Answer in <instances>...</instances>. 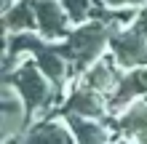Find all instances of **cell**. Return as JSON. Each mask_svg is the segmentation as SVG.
<instances>
[{
    "instance_id": "9",
    "label": "cell",
    "mask_w": 147,
    "mask_h": 144,
    "mask_svg": "<svg viewBox=\"0 0 147 144\" xmlns=\"http://www.w3.org/2000/svg\"><path fill=\"white\" fill-rule=\"evenodd\" d=\"M123 75H126V70L115 62V59H112V54H110V56L105 54L94 67H88V70L83 72V78L78 80V83H83V86L99 91V94H105V96L110 99V96L118 91L120 80H123Z\"/></svg>"
},
{
    "instance_id": "2",
    "label": "cell",
    "mask_w": 147,
    "mask_h": 144,
    "mask_svg": "<svg viewBox=\"0 0 147 144\" xmlns=\"http://www.w3.org/2000/svg\"><path fill=\"white\" fill-rule=\"evenodd\" d=\"M3 83H11L22 94V99L27 101V107H30V112L35 115V120L51 115L59 107V101L64 99L62 91L51 83V78L38 67L35 59H22V62L16 64V70L3 75Z\"/></svg>"
},
{
    "instance_id": "5",
    "label": "cell",
    "mask_w": 147,
    "mask_h": 144,
    "mask_svg": "<svg viewBox=\"0 0 147 144\" xmlns=\"http://www.w3.org/2000/svg\"><path fill=\"white\" fill-rule=\"evenodd\" d=\"M110 54L126 72L147 64V38H144V32L136 27V21L128 24V27L112 29V35H110Z\"/></svg>"
},
{
    "instance_id": "7",
    "label": "cell",
    "mask_w": 147,
    "mask_h": 144,
    "mask_svg": "<svg viewBox=\"0 0 147 144\" xmlns=\"http://www.w3.org/2000/svg\"><path fill=\"white\" fill-rule=\"evenodd\" d=\"M19 144H75V136L64 117L46 115L38 117L24 131V136H19Z\"/></svg>"
},
{
    "instance_id": "11",
    "label": "cell",
    "mask_w": 147,
    "mask_h": 144,
    "mask_svg": "<svg viewBox=\"0 0 147 144\" xmlns=\"http://www.w3.org/2000/svg\"><path fill=\"white\" fill-rule=\"evenodd\" d=\"M3 27H5V35H13V32H38L35 3L32 0H19L13 8H8L3 13Z\"/></svg>"
},
{
    "instance_id": "6",
    "label": "cell",
    "mask_w": 147,
    "mask_h": 144,
    "mask_svg": "<svg viewBox=\"0 0 147 144\" xmlns=\"http://www.w3.org/2000/svg\"><path fill=\"white\" fill-rule=\"evenodd\" d=\"M35 3V16H38V32L46 40H64L72 32V19L62 5V0H32Z\"/></svg>"
},
{
    "instance_id": "15",
    "label": "cell",
    "mask_w": 147,
    "mask_h": 144,
    "mask_svg": "<svg viewBox=\"0 0 147 144\" xmlns=\"http://www.w3.org/2000/svg\"><path fill=\"white\" fill-rule=\"evenodd\" d=\"M112 144H136V141H134V139H126V136H118Z\"/></svg>"
},
{
    "instance_id": "3",
    "label": "cell",
    "mask_w": 147,
    "mask_h": 144,
    "mask_svg": "<svg viewBox=\"0 0 147 144\" xmlns=\"http://www.w3.org/2000/svg\"><path fill=\"white\" fill-rule=\"evenodd\" d=\"M32 123H35V115L30 112L22 94L11 83H3L0 86V141L24 136V131Z\"/></svg>"
},
{
    "instance_id": "1",
    "label": "cell",
    "mask_w": 147,
    "mask_h": 144,
    "mask_svg": "<svg viewBox=\"0 0 147 144\" xmlns=\"http://www.w3.org/2000/svg\"><path fill=\"white\" fill-rule=\"evenodd\" d=\"M110 35H112V27H107L99 19H88L83 24H75L70 35L56 43L72 67V86L83 78L88 67H94L110 51Z\"/></svg>"
},
{
    "instance_id": "14",
    "label": "cell",
    "mask_w": 147,
    "mask_h": 144,
    "mask_svg": "<svg viewBox=\"0 0 147 144\" xmlns=\"http://www.w3.org/2000/svg\"><path fill=\"white\" fill-rule=\"evenodd\" d=\"M136 27H139L144 32V38H147V8H142L139 11V19H136Z\"/></svg>"
},
{
    "instance_id": "12",
    "label": "cell",
    "mask_w": 147,
    "mask_h": 144,
    "mask_svg": "<svg viewBox=\"0 0 147 144\" xmlns=\"http://www.w3.org/2000/svg\"><path fill=\"white\" fill-rule=\"evenodd\" d=\"M62 5L67 8L72 24H83L91 19V11H94V0H62Z\"/></svg>"
},
{
    "instance_id": "16",
    "label": "cell",
    "mask_w": 147,
    "mask_h": 144,
    "mask_svg": "<svg viewBox=\"0 0 147 144\" xmlns=\"http://www.w3.org/2000/svg\"><path fill=\"white\" fill-rule=\"evenodd\" d=\"M3 144H19V139H8V141H3Z\"/></svg>"
},
{
    "instance_id": "13",
    "label": "cell",
    "mask_w": 147,
    "mask_h": 144,
    "mask_svg": "<svg viewBox=\"0 0 147 144\" xmlns=\"http://www.w3.org/2000/svg\"><path fill=\"white\" fill-rule=\"evenodd\" d=\"M94 5H105V8H147V0H94Z\"/></svg>"
},
{
    "instance_id": "8",
    "label": "cell",
    "mask_w": 147,
    "mask_h": 144,
    "mask_svg": "<svg viewBox=\"0 0 147 144\" xmlns=\"http://www.w3.org/2000/svg\"><path fill=\"white\" fill-rule=\"evenodd\" d=\"M70 125L75 144H112L120 133L110 120H94V117H80V115H67L64 117Z\"/></svg>"
},
{
    "instance_id": "10",
    "label": "cell",
    "mask_w": 147,
    "mask_h": 144,
    "mask_svg": "<svg viewBox=\"0 0 147 144\" xmlns=\"http://www.w3.org/2000/svg\"><path fill=\"white\" fill-rule=\"evenodd\" d=\"M147 96V64L144 67H136V70H128L120 80L118 91L107 99L110 104V115H120L123 109L136 99H144Z\"/></svg>"
},
{
    "instance_id": "4",
    "label": "cell",
    "mask_w": 147,
    "mask_h": 144,
    "mask_svg": "<svg viewBox=\"0 0 147 144\" xmlns=\"http://www.w3.org/2000/svg\"><path fill=\"white\" fill-rule=\"evenodd\" d=\"M51 115H56V117L80 115V117H94V120H110L112 117L107 96L99 94V91H94V88H88V86H83V83H75L70 88V94L59 101V107Z\"/></svg>"
}]
</instances>
